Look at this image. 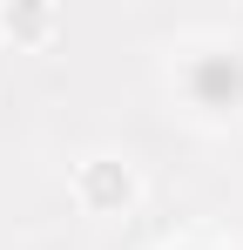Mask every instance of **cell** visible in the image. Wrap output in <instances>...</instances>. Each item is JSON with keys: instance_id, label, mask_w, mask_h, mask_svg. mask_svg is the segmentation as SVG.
Masks as SVG:
<instances>
[{"instance_id": "1", "label": "cell", "mask_w": 243, "mask_h": 250, "mask_svg": "<svg viewBox=\"0 0 243 250\" xmlns=\"http://www.w3.org/2000/svg\"><path fill=\"white\" fill-rule=\"evenodd\" d=\"M169 82L189 102V115H202V122H243V41H223V34L182 41L176 61H169Z\"/></svg>"}, {"instance_id": "2", "label": "cell", "mask_w": 243, "mask_h": 250, "mask_svg": "<svg viewBox=\"0 0 243 250\" xmlns=\"http://www.w3.org/2000/svg\"><path fill=\"white\" fill-rule=\"evenodd\" d=\"M68 189H75V203L88 216H122V209H135L142 196V176L128 156H81L75 176H68Z\"/></svg>"}, {"instance_id": "3", "label": "cell", "mask_w": 243, "mask_h": 250, "mask_svg": "<svg viewBox=\"0 0 243 250\" xmlns=\"http://www.w3.org/2000/svg\"><path fill=\"white\" fill-rule=\"evenodd\" d=\"M54 27H61L54 7H0V34H14V41H27V47L54 41Z\"/></svg>"}, {"instance_id": "4", "label": "cell", "mask_w": 243, "mask_h": 250, "mask_svg": "<svg viewBox=\"0 0 243 250\" xmlns=\"http://www.w3.org/2000/svg\"><path fill=\"white\" fill-rule=\"evenodd\" d=\"M169 250H223V244H216V237H176Z\"/></svg>"}]
</instances>
